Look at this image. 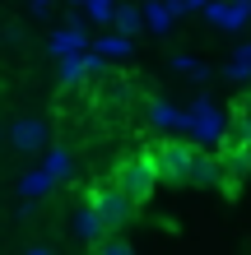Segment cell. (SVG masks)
<instances>
[{
    "label": "cell",
    "instance_id": "obj_25",
    "mask_svg": "<svg viewBox=\"0 0 251 255\" xmlns=\"http://www.w3.org/2000/svg\"><path fill=\"white\" fill-rule=\"evenodd\" d=\"M233 61H247V65H251V42H242V47L233 51Z\"/></svg>",
    "mask_w": 251,
    "mask_h": 255
},
{
    "label": "cell",
    "instance_id": "obj_21",
    "mask_svg": "<svg viewBox=\"0 0 251 255\" xmlns=\"http://www.w3.org/2000/svg\"><path fill=\"white\" fill-rule=\"evenodd\" d=\"M224 74H228V79H238V84H251V65L247 61H228Z\"/></svg>",
    "mask_w": 251,
    "mask_h": 255
},
{
    "label": "cell",
    "instance_id": "obj_22",
    "mask_svg": "<svg viewBox=\"0 0 251 255\" xmlns=\"http://www.w3.org/2000/svg\"><path fill=\"white\" fill-rule=\"evenodd\" d=\"M84 65H88V74H102V70H107V56H98V51H84Z\"/></svg>",
    "mask_w": 251,
    "mask_h": 255
},
{
    "label": "cell",
    "instance_id": "obj_1",
    "mask_svg": "<svg viewBox=\"0 0 251 255\" xmlns=\"http://www.w3.org/2000/svg\"><path fill=\"white\" fill-rule=\"evenodd\" d=\"M163 181L158 176V153H140V158H126L121 167H116V186H121L135 204H144L154 195V186Z\"/></svg>",
    "mask_w": 251,
    "mask_h": 255
},
{
    "label": "cell",
    "instance_id": "obj_8",
    "mask_svg": "<svg viewBox=\"0 0 251 255\" xmlns=\"http://www.w3.org/2000/svg\"><path fill=\"white\" fill-rule=\"evenodd\" d=\"M191 186H228V172H224V158H214V153H200L196 158V172H191Z\"/></svg>",
    "mask_w": 251,
    "mask_h": 255
},
{
    "label": "cell",
    "instance_id": "obj_15",
    "mask_svg": "<svg viewBox=\"0 0 251 255\" xmlns=\"http://www.w3.org/2000/svg\"><path fill=\"white\" fill-rule=\"evenodd\" d=\"M144 19H149V33H172L177 9L168 5V0H158V5H149V9H144Z\"/></svg>",
    "mask_w": 251,
    "mask_h": 255
},
{
    "label": "cell",
    "instance_id": "obj_6",
    "mask_svg": "<svg viewBox=\"0 0 251 255\" xmlns=\"http://www.w3.org/2000/svg\"><path fill=\"white\" fill-rule=\"evenodd\" d=\"M210 28H224V33H242L251 23V0H219V5L205 9Z\"/></svg>",
    "mask_w": 251,
    "mask_h": 255
},
{
    "label": "cell",
    "instance_id": "obj_24",
    "mask_svg": "<svg viewBox=\"0 0 251 255\" xmlns=\"http://www.w3.org/2000/svg\"><path fill=\"white\" fill-rule=\"evenodd\" d=\"M37 204H42V200H23L19 209H14V214H19V218H33V214H37Z\"/></svg>",
    "mask_w": 251,
    "mask_h": 255
},
{
    "label": "cell",
    "instance_id": "obj_26",
    "mask_svg": "<svg viewBox=\"0 0 251 255\" xmlns=\"http://www.w3.org/2000/svg\"><path fill=\"white\" fill-rule=\"evenodd\" d=\"M210 5H219V0H191V14H205Z\"/></svg>",
    "mask_w": 251,
    "mask_h": 255
},
{
    "label": "cell",
    "instance_id": "obj_9",
    "mask_svg": "<svg viewBox=\"0 0 251 255\" xmlns=\"http://www.w3.org/2000/svg\"><path fill=\"white\" fill-rule=\"evenodd\" d=\"M219 158H224V172H228V181H242V176L251 172V148H247V144H233V139H228Z\"/></svg>",
    "mask_w": 251,
    "mask_h": 255
},
{
    "label": "cell",
    "instance_id": "obj_3",
    "mask_svg": "<svg viewBox=\"0 0 251 255\" xmlns=\"http://www.w3.org/2000/svg\"><path fill=\"white\" fill-rule=\"evenodd\" d=\"M154 153H158V176H163V181H172V186H191V172H196L200 148L172 139V144H163V148H154Z\"/></svg>",
    "mask_w": 251,
    "mask_h": 255
},
{
    "label": "cell",
    "instance_id": "obj_18",
    "mask_svg": "<svg viewBox=\"0 0 251 255\" xmlns=\"http://www.w3.org/2000/svg\"><path fill=\"white\" fill-rule=\"evenodd\" d=\"M228 139L251 148V112H247V107H238V112H233V130H228Z\"/></svg>",
    "mask_w": 251,
    "mask_h": 255
},
{
    "label": "cell",
    "instance_id": "obj_27",
    "mask_svg": "<svg viewBox=\"0 0 251 255\" xmlns=\"http://www.w3.org/2000/svg\"><path fill=\"white\" fill-rule=\"evenodd\" d=\"M28 5H33V14H37V19H42V14H47V9H51V0H28Z\"/></svg>",
    "mask_w": 251,
    "mask_h": 255
},
{
    "label": "cell",
    "instance_id": "obj_12",
    "mask_svg": "<svg viewBox=\"0 0 251 255\" xmlns=\"http://www.w3.org/2000/svg\"><path fill=\"white\" fill-rule=\"evenodd\" d=\"M70 5H75L84 19H93V23H116V0H70Z\"/></svg>",
    "mask_w": 251,
    "mask_h": 255
},
{
    "label": "cell",
    "instance_id": "obj_13",
    "mask_svg": "<svg viewBox=\"0 0 251 255\" xmlns=\"http://www.w3.org/2000/svg\"><path fill=\"white\" fill-rule=\"evenodd\" d=\"M140 28H149L144 5H121V9H116V33H121V37H135Z\"/></svg>",
    "mask_w": 251,
    "mask_h": 255
},
{
    "label": "cell",
    "instance_id": "obj_5",
    "mask_svg": "<svg viewBox=\"0 0 251 255\" xmlns=\"http://www.w3.org/2000/svg\"><path fill=\"white\" fill-rule=\"evenodd\" d=\"M9 148L14 153H47L51 148V121L47 116H19L9 126Z\"/></svg>",
    "mask_w": 251,
    "mask_h": 255
},
{
    "label": "cell",
    "instance_id": "obj_17",
    "mask_svg": "<svg viewBox=\"0 0 251 255\" xmlns=\"http://www.w3.org/2000/svg\"><path fill=\"white\" fill-rule=\"evenodd\" d=\"M84 79H88L84 56H65V61H61V84H70V88H75V84H84Z\"/></svg>",
    "mask_w": 251,
    "mask_h": 255
},
{
    "label": "cell",
    "instance_id": "obj_29",
    "mask_svg": "<svg viewBox=\"0 0 251 255\" xmlns=\"http://www.w3.org/2000/svg\"><path fill=\"white\" fill-rule=\"evenodd\" d=\"M135 5H144V9H149V5H158V0H135Z\"/></svg>",
    "mask_w": 251,
    "mask_h": 255
},
{
    "label": "cell",
    "instance_id": "obj_7",
    "mask_svg": "<svg viewBox=\"0 0 251 255\" xmlns=\"http://www.w3.org/2000/svg\"><path fill=\"white\" fill-rule=\"evenodd\" d=\"M75 237H79V242H88L93 251H98V246H102V242L112 237V232H107V223L98 218V209L88 204V200H84V204L75 209Z\"/></svg>",
    "mask_w": 251,
    "mask_h": 255
},
{
    "label": "cell",
    "instance_id": "obj_30",
    "mask_svg": "<svg viewBox=\"0 0 251 255\" xmlns=\"http://www.w3.org/2000/svg\"><path fill=\"white\" fill-rule=\"evenodd\" d=\"M242 107H247V112H251V93H247V102H242Z\"/></svg>",
    "mask_w": 251,
    "mask_h": 255
},
{
    "label": "cell",
    "instance_id": "obj_23",
    "mask_svg": "<svg viewBox=\"0 0 251 255\" xmlns=\"http://www.w3.org/2000/svg\"><path fill=\"white\" fill-rule=\"evenodd\" d=\"M5 42H9V47H19V42H23V28L9 23V28H5Z\"/></svg>",
    "mask_w": 251,
    "mask_h": 255
},
{
    "label": "cell",
    "instance_id": "obj_10",
    "mask_svg": "<svg viewBox=\"0 0 251 255\" xmlns=\"http://www.w3.org/2000/svg\"><path fill=\"white\" fill-rule=\"evenodd\" d=\"M186 121H191V112H177L172 102H154L149 107V126L154 130H186Z\"/></svg>",
    "mask_w": 251,
    "mask_h": 255
},
{
    "label": "cell",
    "instance_id": "obj_19",
    "mask_svg": "<svg viewBox=\"0 0 251 255\" xmlns=\"http://www.w3.org/2000/svg\"><path fill=\"white\" fill-rule=\"evenodd\" d=\"M172 70L191 74V79H205V74H210V65H205V61H196V56H186V51H177V56H172Z\"/></svg>",
    "mask_w": 251,
    "mask_h": 255
},
{
    "label": "cell",
    "instance_id": "obj_16",
    "mask_svg": "<svg viewBox=\"0 0 251 255\" xmlns=\"http://www.w3.org/2000/svg\"><path fill=\"white\" fill-rule=\"evenodd\" d=\"M42 167H47L56 181H61V176L75 172V158H70V148H47V153H42Z\"/></svg>",
    "mask_w": 251,
    "mask_h": 255
},
{
    "label": "cell",
    "instance_id": "obj_4",
    "mask_svg": "<svg viewBox=\"0 0 251 255\" xmlns=\"http://www.w3.org/2000/svg\"><path fill=\"white\" fill-rule=\"evenodd\" d=\"M88 204L98 209V218L107 223V232H116V228H126L130 223V214H135V200H130V195L121 190V186H98L93 195H88Z\"/></svg>",
    "mask_w": 251,
    "mask_h": 255
},
{
    "label": "cell",
    "instance_id": "obj_14",
    "mask_svg": "<svg viewBox=\"0 0 251 255\" xmlns=\"http://www.w3.org/2000/svg\"><path fill=\"white\" fill-rule=\"evenodd\" d=\"M93 51H98V56H107V61H126L135 47H130V37H121V33H102V37L93 42Z\"/></svg>",
    "mask_w": 251,
    "mask_h": 255
},
{
    "label": "cell",
    "instance_id": "obj_20",
    "mask_svg": "<svg viewBox=\"0 0 251 255\" xmlns=\"http://www.w3.org/2000/svg\"><path fill=\"white\" fill-rule=\"evenodd\" d=\"M93 255H135V251H130V242H121V237H107Z\"/></svg>",
    "mask_w": 251,
    "mask_h": 255
},
{
    "label": "cell",
    "instance_id": "obj_28",
    "mask_svg": "<svg viewBox=\"0 0 251 255\" xmlns=\"http://www.w3.org/2000/svg\"><path fill=\"white\" fill-rule=\"evenodd\" d=\"M23 255H56V251H51V246H37V242H33V246H28Z\"/></svg>",
    "mask_w": 251,
    "mask_h": 255
},
{
    "label": "cell",
    "instance_id": "obj_11",
    "mask_svg": "<svg viewBox=\"0 0 251 255\" xmlns=\"http://www.w3.org/2000/svg\"><path fill=\"white\" fill-rule=\"evenodd\" d=\"M51 186H56V176H51L47 167H33V172L19 176V195H23V200H42Z\"/></svg>",
    "mask_w": 251,
    "mask_h": 255
},
{
    "label": "cell",
    "instance_id": "obj_31",
    "mask_svg": "<svg viewBox=\"0 0 251 255\" xmlns=\"http://www.w3.org/2000/svg\"><path fill=\"white\" fill-rule=\"evenodd\" d=\"M172 5H191V0H172Z\"/></svg>",
    "mask_w": 251,
    "mask_h": 255
},
{
    "label": "cell",
    "instance_id": "obj_2",
    "mask_svg": "<svg viewBox=\"0 0 251 255\" xmlns=\"http://www.w3.org/2000/svg\"><path fill=\"white\" fill-rule=\"evenodd\" d=\"M228 130H233V121H224V112H214V102H210V98H196V107H191V121H186V134H191V139L224 148V144H228Z\"/></svg>",
    "mask_w": 251,
    "mask_h": 255
}]
</instances>
